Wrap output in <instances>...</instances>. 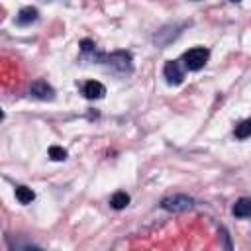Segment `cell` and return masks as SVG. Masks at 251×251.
I'll return each instance as SVG.
<instances>
[{"instance_id":"7c38bea8","label":"cell","mask_w":251,"mask_h":251,"mask_svg":"<svg viewBox=\"0 0 251 251\" xmlns=\"http://www.w3.org/2000/svg\"><path fill=\"white\" fill-rule=\"evenodd\" d=\"M49 157L53 161H65L67 159V151L63 147H59V145H51L49 147Z\"/></svg>"},{"instance_id":"9a60e30c","label":"cell","mask_w":251,"mask_h":251,"mask_svg":"<svg viewBox=\"0 0 251 251\" xmlns=\"http://www.w3.org/2000/svg\"><path fill=\"white\" fill-rule=\"evenodd\" d=\"M43 2H47V0H43Z\"/></svg>"},{"instance_id":"6da1fadb","label":"cell","mask_w":251,"mask_h":251,"mask_svg":"<svg viewBox=\"0 0 251 251\" xmlns=\"http://www.w3.org/2000/svg\"><path fill=\"white\" fill-rule=\"evenodd\" d=\"M100 63H104L110 71H114L118 75H129L133 71V61L127 51H114L110 55H102Z\"/></svg>"},{"instance_id":"30bf717a","label":"cell","mask_w":251,"mask_h":251,"mask_svg":"<svg viewBox=\"0 0 251 251\" xmlns=\"http://www.w3.org/2000/svg\"><path fill=\"white\" fill-rule=\"evenodd\" d=\"M33 198H35V192L29 188V186H16V200L20 202V204H29V202H33Z\"/></svg>"},{"instance_id":"4fadbf2b","label":"cell","mask_w":251,"mask_h":251,"mask_svg":"<svg viewBox=\"0 0 251 251\" xmlns=\"http://www.w3.org/2000/svg\"><path fill=\"white\" fill-rule=\"evenodd\" d=\"M80 47H82V53H90V51H96V45H94L90 39H84V41L80 43Z\"/></svg>"},{"instance_id":"7a4b0ae2","label":"cell","mask_w":251,"mask_h":251,"mask_svg":"<svg viewBox=\"0 0 251 251\" xmlns=\"http://www.w3.org/2000/svg\"><path fill=\"white\" fill-rule=\"evenodd\" d=\"M210 59V51L206 47H192L182 55V63L188 71H200Z\"/></svg>"},{"instance_id":"52a82bcc","label":"cell","mask_w":251,"mask_h":251,"mask_svg":"<svg viewBox=\"0 0 251 251\" xmlns=\"http://www.w3.org/2000/svg\"><path fill=\"white\" fill-rule=\"evenodd\" d=\"M37 16H39L37 8H33V6H25V8H22V10L18 12V16H16V24H18V25H29V24H33V22L37 20Z\"/></svg>"},{"instance_id":"277c9868","label":"cell","mask_w":251,"mask_h":251,"mask_svg":"<svg viewBox=\"0 0 251 251\" xmlns=\"http://www.w3.org/2000/svg\"><path fill=\"white\" fill-rule=\"evenodd\" d=\"M184 63L182 61H167L165 67H163V76L167 78L169 84L176 86L184 80Z\"/></svg>"},{"instance_id":"5bb4252c","label":"cell","mask_w":251,"mask_h":251,"mask_svg":"<svg viewBox=\"0 0 251 251\" xmlns=\"http://www.w3.org/2000/svg\"><path fill=\"white\" fill-rule=\"evenodd\" d=\"M231 2H241V0H231Z\"/></svg>"},{"instance_id":"9c48e42d","label":"cell","mask_w":251,"mask_h":251,"mask_svg":"<svg viewBox=\"0 0 251 251\" xmlns=\"http://www.w3.org/2000/svg\"><path fill=\"white\" fill-rule=\"evenodd\" d=\"M110 204H112V208H114V210H124V208L129 204V194H127V192H124V190H118V192H114V194H112Z\"/></svg>"},{"instance_id":"ba28073f","label":"cell","mask_w":251,"mask_h":251,"mask_svg":"<svg viewBox=\"0 0 251 251\" xmlns=\"http://www.w3.org/2000/svg\"><path fill=\"white\" fill-rule=\"evenodd\" d=\"M235 218H249L251 216V198H239L231 208Z\"/></svg>"},{"instance_id":"3957f363","label":"cell","mask_w":251,"mask_h":251,"mask_svg":"<svg viewBox=\"0 0 251 251\" xmlns=\"http://www.w3.org/2000/svg\"><path fill=\"white\" fill-rule=\"evenodd\" d=\"M194 206V198L186 196V194H173V196H167L161 200V208L167 210V212H186Z\"/></svg>"},{"instance_id":"8992f818","label":"cell","mask_w":251,"mask_h":251,"mask_svg":"<svg viewBox=\"0 0 251 251\" xmlns=\"http://www.w3.org/2000/svg\"><path fill=\"white\" fill-rule=\"evenodd\" d=\"M82 94L88 100H100L106 94V86L102 82H98V80H86L84 86H82Z\"/></svg>"},{"instance_id":"8fae6325","label":"cell","mask_w":251,"mask_h":251,"mask_svg":"<svg viewBox=\"0 0 251 251\" xmlns=\"http://www.w3.org/2000/svg\"><path fill=\"white\" fill-rule=\"evenodd\" d=\"M235 137H237V139H247V137H251V120H243L239 126H235Z\"/></svg>"},{"instance_id":"5b68a950","label":"cell","mask_w":251,"mask_h":251,"mask_svg":"<svg viewBox=\"0 0 251 251\" xmlns=\"http://www.w3.org/2000/svg\"><path fill=\"white\" fill-rule=\"evenodd\" d=\"M29 94L37 100H53L55 98V90L45 82V80H35L29 86Z\"/></svg>"}]
</instances>
